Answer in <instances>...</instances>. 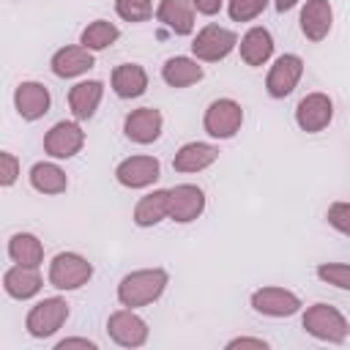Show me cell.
<instances>
[{"instance_id": "1", "label": "cell", "mask_w": 350, "mask_h": 350, "mask_svg": "<svg viewBox=\"0 0 350 350\" xmlns=\"http://www.w3.org/2000/svg\"><path fill=\"white\" fill-rule=\"evenodd\" d=\"M167 287V273L161 268H150V271H134L129 273L120 287H118V298L123 306H145L150 301H156Z\"/></svg>"}, {"instance_id": "2", "label": "cell", "mask_w": 350, "mask_h": 350, "mask_svg": "<svg viewBox=\"0 0 350 350\" xmlns=\"http://www.w3.org/2000/svg\"><path fill=\"white\" fill-rule=\"evenodd\" d=\"M90 276H93V265H90L85 257L74 254V252L57 254V257L52 260V265H49V282H52L57 290H77V287H82Z\"/></svg>"}, {"instance_id": "3", "label": "cell", "mask_w": 350, "mask_h": 350, "mask_svg": "<svg viewBox=\"0 0 350 350\" xmlns=\"http://www.w3.org/2000/svg\"><path fill=\"white\" fill-rule=\"evenodd\" d=\"M304 328L317 336V339H325V342H342L347 336V323L345 317L328 306V304H314L312 309H306L304 314Z\"/></svg>"}, {"instance_id": "4", "label": "cell", "mask_w": 350, "mask_h": 350, "mask_svg": "<svg viewBox=\"0 0 350 350\" xmlns=\"http://www.w3.org/2000/svg\"><path fill=\"white\" fill-rule=\"evenodd\" d=\"M68 317V304L63 298H44L41 304H36L27 312V331L33 336H52Z\"/></svg>"}, {"instance_id": "5", "label": "cell", "mask_w": 350, "mask_h": 350, "mask_svg": "<svg viewBox=\"0 0 350 350\" xmlns=\"http://www.w3.org/2000/svg\"><path fill=\"white\" fill-rule=\"evenodd\" d=\"M235 44H238L235 33H230V30H224V27H219V25H208V27H202V30L197 33V38H194V44H191V52H194L200 60H211V63H213V60L227 57Z\"/></svg>"}, {"instance_id": "6", "label": "cell", "mask_w": 350, "mask_h": 350, "mask_svg": "<svg viewBox=\"0 0 350 350\" xmlns=\"http://www.w3.org/2000/svg\"><path fill=\"white\" fill-rule=\"evenodd\" d=\"M241 120H243V112L241 107L232 101V98H219L208 107L205 112V131L211 137H219V139H227L232 137L238 129H241Z\"/></svg>"}, {"instance_id": "7", "label": "cell", "mask_w": 350, "mask_h": 350, "mask_svg": "<svg viewBox=\"0 0 350 350\" xmlns=\"http://www.w3.org/2000/svg\"><path fill=\"white\" fill-rule=\"evenodd\" d=\"M301 74H304V60H301L298 55H282V57L271 66L268 79H265V88H268V93H271L273 98H284V96H290L293 88L298 85Z\"/></svg>"}, {"instance_id": "8", "label": "cell", "mask_w": 350, "mask_h": 350, "mask_svg": "<svg viewBox=\"0 0 350 350\" xmlns=\"http://www.w3.org/2000/svg\"><path fill=\"white\" fill-rule=\"evenodd\" d=\"M107 331H109V336H112L118 345H123V347H139V345H145V339H148V325H145V320L137 317L131 309H120V312L109 314Z\"/></svg>"}, {"instance_id": "9", "label": "cell", "mask_w": 350, "mask_h": 350, "mask_svg": "<svg viewBox=\"0 0 350 350\" xmlns=\"http://www.w3.org/2000/svg\"><path fill=\"white\" fill-rule=\"evenodd\" d=\"M82 142H85L82 129L77 123H71V120H60L44 137V150L49 156H55V159H71L74 153H79Z\"/></svg>"}, {"instance_id": "10", "label": "cell", "mask_w": 350, "mask_h": 350, "mask_svg": "<svg viewBox=\"0 0 350 350\" xmlns=\"http://www.w3.org/2000/svg\"><path fill=\"white\" fill-rule=\"evenodd\" d=\"M331 115H334V107H331V98L323 96V93H309L298 101V109H295V120L304 131H323L328 123H331Z\"/></svg>"}, {"instance_id": "11", "label": "cell", "mask_w": 350, "mask_h": 350, "mask_svg": "<svg viewBox=\"0 0 350 350\" xmlns=\"http://www.w3.org/2000/svg\"><path fill=\"white\" fill-rule=\"evenodd\" d=\"M252 306L260 312V314H268V317H290L298 312L301 301L290 293V290H282V287H262L252 295Z\"/></svg>"}, {"instance_id": "12", "label": "cell", "mask_w": 350, "mask_h": 350, "mask_svg": "<svg viewBox=\"0 0 350 350\" xmlns=\"http://www.w3.org/2000/svg\"><path fill=\"white\" fill-rule=\"evenodd\" d=\"M115 175H118V180L123 186L142 189V186H150L159 178V161L153 156H131V159L118 164Z\"/></svg>"}, {"instance_id": "13", "label": "cell", "mask_w": 350, "mask_h": 350, "mask_svg": "<svg viewBox=\"0 0 350 350\" xmlns=\"http://www.w3.org/2000/svg\"><path fill=\"white\" fill-rule=\"evenodd\" d=\"M202 208H205L202 189H197L191 183H180V186L170 189V216L175 221H191L202 213Z\"/></svg>"}, {"instance_id": "14", "label": "cell", "mask_w": 350, "mask_h": 350, "mask_svg": "<svg viewBox=\"0 0 350 350\" xmlns=\"http://www.w3.org/2000/svg\"><path fill=\"white\" fill-rule=\"evenodd\" d=\"M123 129H126V137H129V139H134V142H139V145H148V142L159 139V134H161V112L153 109V107L134 109V112L126 118Z\"/></svg>"}, {"instance_id": "15", "label": "cell", "mask_w": 350, "mask_h": 350, "mask_svg": "<svg viewBox=\"0 0 350 350\" xmlns=\"http://www.w3.org/2000/svg\"><path fill=\"white\" fill-rule=\"evenodd\" d=\"M14 101H16V112L25 120H38L49 109V90L41 82H22L16 88Z\"/></svg>"}, {"instance_id": "16", "label": "cell", "mask_w": 350, "mask_h": 350, "mask_svg": "<svg viewBox=\"0 0 350 350\" xmlns=\"http://www.w3.org/2000/svg\"><path fill=\"white\" fill-rule=\"evenodd\" d=\"M331 19H334V14H331L328 0H306V5L301 11V30L309 41H320L331 30Z\"/></svg>"}, {"instance_id": "17", "label": "cell", "mask_w": 350, "mask_h": 350, "mask_svg": "<svg viewBox=\"0 0 350 350\" xmlns=\"http://www.w3.org/2000/svg\"><path fill=\"white\" fill-rule=\"evenodd\" d=\"M88 68H93V55L88 46H63L60 52H55L52 57V71L57 77H79Z\"/></svg>"}, {"instance_id": "18", "label": "cell", "mask_w": 350, "mask_h": 350, "mask_svg": "<svg viewBox=\"0 0 350 350\" xmlns=\"http://www.w3.org/2000/svg\"><path fill=\"white\" fill-rule=\"evenodd\" d=\"M216 159H219V148H213L208 142H189L175 153L172 167L178 172H197V170H205L208 164H213Z\"/></svg>"}, {"instance_id": "19", "label": "cell", "mask_w": 350, "mask_h": 350, "mask_svg": "<svg viewBox=\"0 0 350 350\" xmlns=\"http://www.w3.org/2000/svg\"><path fill=\"white\" fill-rule=\"evenodd\" d=\"M112 88L120 98H137L148 88V74L137 63H123L112 71Z\"/></svg>"}, {"instance_id": "20", "label": "cell", "mask_w": 350, "mask_h": 350, "mask_svg": "<svg viewBox=\"0 0 350 350\" xmlns=\"http://www.w3.org/2000/svg\"><path fill=\"white\" fill-rule=\"evenodd\" d=\"M101 93H104V85H101L98 79L74 85L71 93H68V104H71L74 118H79V120L93 118V112H96V107H98V101H101Z\"/></svg>"}, {"instance_id": "21", "label": "cell", "mask_w": 350, "mask_h": 350, "mask_svg": "<svg viewBox=\"0 0 350 350\" xmlns=\"http://www.w3.org/2000/svg\"><path fill=\"white\" fill-rule=\"evenodd\" d=\"M273 52V38L265 27H252L243 38H241V57L249 66H262Z\"/></svg>"}, {"instance_id": "22", "label": "cell", "mask_w": 350, "mask_h": 350, "mask_svg": "<svg viewBox=\"0 0 350 350\" xmlns=\"http://www.w3.org/2000/svg\"><path fill=\"white\" fill-rule=\"evenodd\" d=\"M3 287L8 295L14 298H30L41 290V276L36 273V268L30 265H16L11 271H5V279H3Z\"/></svg>"}, {"instance_id": "23", "label": "cell", "mask_w": 350, "mask_h": 350, "mask_svg": "<svg viewBox=\"0 0 350 350\" xmlns=\"http://www.w3.org/2000/svg\"><path fill=\"white\" fill-rule=\"evenodd\" d=\"M159 22H164L172 33L186 36L194 27V14L186 0H161L159 5Z\"/></svg>"}, {"instance_id": "24", "label": "cell", "mask_w": 350, "mask_h": 350, "mask_svg": "<svg viewBox=\"0 0 350 350\" xmlns=\"http://www.w3.org/2000/svg\"><path fill=\"white\" fill-rule=\"evenodd\" d=\"M164 216H170V191H153V194L142 197L134 208V221L139 227L159 224Z\"/></svg>"}, {"instance_id": "25", "label": "cell", "mask_w": 350, "mask_h": 350, "mask_svg": "<svg viewBox=\"0 0 350 350\" xmlns=\"http://www.w3.org/2000/svg\"><path fill=\"white\" fill-rule=\"evenodd\" d=\"M161 77L170 88H186V85L202 79V68L189 57H170L161 68Z\"/></svg>"}, {"instance_id": "26", "label": "cell", "mask_w": 350, "mask_h": 350, "mask_svg": "<svg viewBox=\"0 0 350 350\" xmlns=\"http://www.w3.org/2000/svg\"><path fill=\"white\" fill-rule=\"evenodd\" d=\"M8 254H11L14 262L36 268V265L44 260V246H41V241H38L36 235H30V232H16V235L11 238V243H8Z\"/></svg>"}, {"instance_id": "27", "label": "cell", "mask_w": 350, "mask_h": 350, "mask_svg": "<svg viewBox=\"0 0 350 350\" xmlns=\"http://www.w3.org/2000/svg\"><path fill=\"white\" fill-rule=\"evenodd\" d=\"M30 183H33V189L41 191V194H60V191H66V186H68L66 172H63L60 167H55V164H46V161H41V164H36V167L30 170Z\"/></svg>"}, {"instance_id": "28", "label": "cell", "mask_w": 350, "mask_h": 350, "mask_svg": "<svg viewBox=\"0 0 350 350\" xmlns=\"http://www.w3.org/2000/svg\"><path fill=\"white\" fill-rule=\"evenodd\" d=\"M115 38H118V27L104 19H96L82 30V46L88 49H107L109 44H115Z\"/></svg>"}, {"instance_id": "29", "label": "cell", "mask_w": 350, "mask_h": 350, "mask_svg": "<svg viewBox=\"0 0 350 350\" xmlns=\"http://www.w3.org/2000/svg\"><path fill=\"white\" fill-rule=\"evenodd\" d=\"M115 11L126 19V22H145L153 11L150 0H115Z\"/></svg>"}, {"instance_id": "30", "label": "cell", "mask_w": 350, "mask_h": 350, "mask_svg": "<svg viewBox=\"0 0 350 350\" xmlns=\"http://www.w3.org/2000/svg\"><path fill=\"white\" fill-rule=\"evenodd\" d=\"M317 276L328 284H336L342 290H350V265H336V262H325L317 268Z\"/></svg>"}, {"instance_id": "31", "label": "cell", "mask_w": 350, "mask_h": 350, "mask_svg": "<svg viewBox=\"0 0 350 350\" xmlns=\"http://www.w3.org/2000/svg\"><path fill=\"white\" fill-rule=\"evenodd\" d=\"M265 5H268V0H230V16H232L235 22H249V19H254Z\"/></svg>"}, {"instance_id": "32", "label": "cell", "mask_w": 350, "mask_h": 350, "mask_svg": "<svg viewBox=\"0 0 350 350\" xmlns=\"http://www.w3.org/2000/svg\"><path fill=\"white\" fill-rule=\"evenodd\" d=\"M328 221L339 232H347L350 235V202H334L328 208Z\"/></svg>"}, {"instance_id": "33", "label": "cell", "mask_w": 350, "mask_h": 350, "mask_svg": "<svg viewBox=\"0 0 350 350\" xmlns=\"http://www.w3.org/2000/svg\"><path fill=\"white\" fill-rule=\"evenodd\" d=\"M0 161H3V186H11L14 180H16V175H19V164H16V159L11 156V153H0Z\"/></svg>"}, {"instance_id": "34", "label": "cell", "mask_w": 350, "mask_h": 350, "mask_svg": "<svg viewBox=\"0 0 350 350\" xmlns=\"http://www.w3.org/2000/svg\"><path fill=\"white\" fill-rule=\"evenodd\" d=\"M68 347H85V350H96V342H90V339H63V342H57V350H68Z\"/></svg>"}, {"instance_id": "35", "label": "cell", "mask_w": 350, "mask_h": 350, "mask_svg": "<svg viewBox=\"0 0 350 350\" xmlns=\"http://www.w3.org/2000/svg\"><path fill=\"white\" fill-rule=\"evenodd\" d=\"M194 5H197L200 14L211 16V14H216V11L221 8V0H194Z\"/></svg>"}, {"instance_id": "36", "label": "cell", "mask_w": 350, "mask_h": 350, "mask_svg": "<svg viewBox=\"0 0 350 350\" xmlns=\"http://www.w3.org/2000/svg\"><path fill=\"white\" fill-rule=\"evenodd\" d=\"M227 347H257V350H265L268 345L262 339H246V336H241V339H232Z\"/></svg>"}, {"instance_id": "37", "label": "cell", "mask_w": 350, "mask_h": 350, "mask_svg": "<svg viewBox=\"0 0 350 350\" xmlns=\"http://www.w3.org/2000/svg\"><path fill=\"white\" fill-rule=\"evenodd\" d=\"M295 3H298V0H276V11H282V14H284V11H290Z\"/></svg>"}]
</instances>
